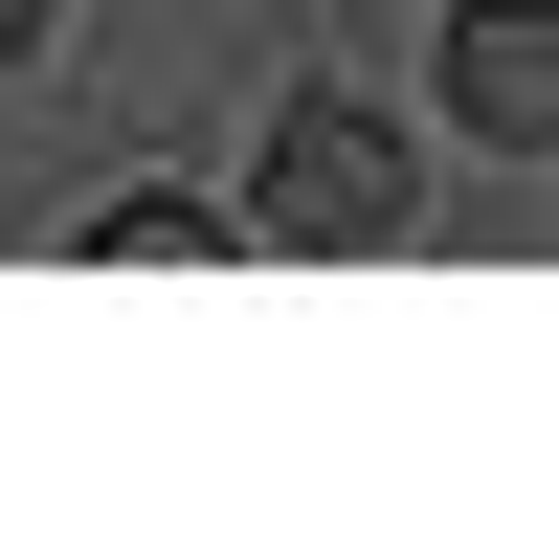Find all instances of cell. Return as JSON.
<instances>
[{"mask_svg": "<svg viewBox=\"0 0 559 559\" xmlns=\"http://www.w3.org/2000/svg\"><path fill=\"white\" fill-rule=\"evenodd\" d=\"M403 202H426V157H403L381 90H292L269 157H247V224H269V247H381Z\"/></svg>", "mask_w": 559, "mask_h": 559, "instance_id": "obj_1", "label": "cell"}, {"mask_svg": "<svg viewBox=\"0 0 559 559\" xmlns=\"http://www.w3.org/2000/svg\"><path fill=\"white\" fill-rule=\"evenodd\" d=\"M448 112H471L492 157H537L559 134V0H471V23H448Z\"/></svg>", "mask_w": 559, "mask_h": 559, "instance_id": "obj_2", "label": "cell"}, {"mask_svg": "<svg viewBox=\"0 0 559 559\" xmlns=\"http://www.w3.org/2000/svg\"><path fill=\"white\" fill-rule=\"evenodd\" d=\"M90 269H247V247H224L202 202H112V224H90Z\"/></svg>", "mask_w": 559, "mask_h": 559, "instance_id": "obj_3", "label": "cell"}, {"mask_svg": "<svg viewBox=\"0 0 559 559\" xmlns=\"http://www.w3.org/2000/svg\"><path fill=\"white\" fill-rule=\"evenodd\" d=\"M45 23H68V0H0V45H45Z\"/></svg>", "mask_w": 559, "mask_h": 559, "instance_id": "obj_4", "label": "cell"}]
</instances>
